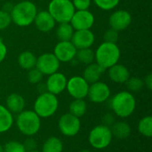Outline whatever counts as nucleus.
<instances>
[{
    "label": "nucleus",
    "mask_w": 152,
    "mask_h": 152,
    "mask_svg": "<svg viewBox=\"0 0 152 152\" xmlns=\"http://www.w3.org/2000/svg\"><path fill=\"white\" fill-rule=\"evenodd\" d=\"M37 13L36 4L31 1H21L12 6L10 15L12 22L19 27H28L34 22Z\"/></svg>",
    "instance_id": "nucleus-1"
},
{
    "label": "nucleus",
    "mask_w": 152,
    "mask_h": 152,
    "mask_svg": "<svg viewBox=\"0 0 152 152\" xmlns=\"http://www.w3.org/2000/svg\"><path fill=\"white\" fill-rule=\"evenodd\" d=\"M110 108L117 117L122 118H128L135 110L136 100L131 92L121 91L112 97Z\"/></svg>",
    "instance_id": "nucleus-2"
},
{
    "label": "nucleus",
    "mask_w": 152,
    "mask_h": 152,
    "mask_svg": "<svg viewBox=\"0 0 152 152\" xmlns=\"http://www.w3.org/2000/svg\"><path fill=\"white\" fill-rule=\"evenodd\" d=\"M120 59V49L117 44L103 42L94 53V60L105 70L117 64Z\"/></svg>",
    "instance_id": "nucleus-3"
},
{
    "label": "nucleus",
    "mask_w": 152,
    "mask_h": 152,
    "mask_svg": "<svg viewBox=\"0 0 152 152\" xmlns=\"http://www.w3.org/2000/svg\"><path fill=\"white\" fill-rule=\"evenodd\" d=\"M16 125L22 134L32 137L40 130L41 118L34 110H22L18 114Z\"/></svg>",
    "instance_id": "nucleus-4"
},
{
    "label": "nucleus",
    "mask_w": 152,
    "mask_h": 152,
    "mask_svg": "<svg viewBox=\"0 0 152 152\" xmlns=\"http://www.w3.org/2000/svg\"><path fill=\"white\" fill-rule=\"evenodd\" d=\"M59 101L56 95L49 93H41L34 102V111L40 118H47L56 113Z\"/></svg>",
    "instance_id": "nucleus-5"
},
{
    "label": "nucleus",
    "mask_w": 152,
    "mask_h": 152,
    "mask_svg": "<svg viewBox=\"0 0 152 152\" xmlns=\"http://www.w3.org/2000/svg\"><path fill=\"white\" fill-rule=\"evenodd\" d=\"M47 11L56 22L63 23L70 21L76 9L71 0H52Z\"/></svg>",
    "instance_id": "nucleus-6"
},
{
    "label": "nucleus",
    "mask_w": 152,
    "mask_h": 152,
    "mask_svg": "<svg viewBox=\"0 0 152 152\" xmlns=\"http://www.w3.org/2000/svg\"><path fill=\"white\" fill-rule=\"evenodd\" d=\"M113 139L110 127L99 125L94 126L89 133L88 142L95 150H103L110 146Z\"/></svg>",
    "instance_id": "nucleus-7"
},
{
    "label": "nucleus",
    "mask_w": 152,
    "mask_h": 152,
    "mask_svg": "<svg viewBox=\"0 0 152 152\" xmlns=\"http://www.w3.org/2000/svg\"><path fill=\"white\" fill-rule=\"evenodd\" d=\"M58 127L60 132L67 137L76 136L81 129V121L79 118L69 113L63 114L59 121Z\"/></svg>",
    "instance_id": "nucleus-8"
},
{
    "label": "nucleus",
    "mask_w": 152,
    "mask_h": 152,
    "mask_svg": "<svg viewBox=\"0 0 152 152\" xmlns=\"http://www.w3.org/2000/svg\"><path fill=\"white\" fill-rule=\"evenodd\" d=\"M61 62L53 53H45L37 58L36 68L45 76H50L57 72Z\"/></svg>",
    "instance_id": "nucleus-9"
},
{
    "label": "nucleus",
    "mask_w": 152,
    "mask_h": 152,
    "mask_svg": "<svg viewBox=\"0 0 152 152\" xmlns=\"http://www.w3.org/2000/svg\"><path fill=\"white\" fill-rule=\"evenodd\" d=\"M66 89L69 95L74 99H85L87 97L89 84L83 77L74 76L67 81Z\"/></svg>",
    "instance_id": "nucleus-10"
},
{
    "label": "nucleus",
    "mask_w": 152,
    "mask_h": 152,
    "mask_svg": "<svg viewBox=\"0 0 152 152\" xmlns=\"http://www.w3.org/2000/svg\"><path fill=\"white\" fill-rule=\"evenodd\" d=\"M87 96L92 102L94 103H102L109 100L110 96V86L101 81H97L89 85Z\"/></svg>",
    "instance_id": "nucleus-11"
},
{
    "label": "nucleus",
    "mask_w": 152,
    "mask_h": 152,
    "mask_svg": "<svg viewBox=\"0 0 152 152\" xmlns=\"http://www.w3.org/2000/svg\"><path fill=\"white\" fill-rule=\"evenodd\" d=\"M69 23L74 30L90 29L94 24V16L88 10L75 11Z\"/></svg>",
    "instance_id": "nucleus-12"
},
{
    "label": "nucleus",
    "mask_w": 152,
    "mask_h": 152,
    "mask_svg": "<svg viewBox=\"0 0 152 152\" xmlns=\"http://www.w3.org/2000/svg\"><path fill=\"white\" fill-rule=\"evenodd\" d=\"M132 22V16L128 11L117 10L112 12L109 18V24L110 28L117 31H123L126 29Z\"/></svg>",
    "instance_id": "nucleus-13"
},
{
    "label": "nucleus",
    "mask_w": 152,
    "mask_h": 152,
    "mask_svg": "<svg viewBox=\"0 0 152 152\" xmlns=\"http://www.w3.org/2000/svg\"><path fill=\"white\" fill-rule=\"evenodd\" d=\"M53 53L60 62H69L75 59L77 48L70 41H59L54 46Z\"/></svg>",
    "instance_id": "nucleus-14"
},
{
    "label": "nucleus",
    "mask_w": 152,
    "mask_h": 152,
    "mask_svg": "<svg viewBox=\"0 0 152 152\" xmlns=\"http://www.w3.org/2000/svg\"><path fill=\"white\" fill-rule=\"evenodd\" d=\"M94 41H95V36L91 29L75 30L70 40V42L77 48V50L91 48Z\"/></svg>",
    "instance_id": "nucleus-15"
},
{
    "label": "nucleus",
    "mask_w": 152,
    "mask_h": 152,
    "mask_svg": "<svg viewBox=\"0 0 152 152\" xmlns=\"http://www.w3.org/2000/svg\"><path fill=\"white\" fill-rule=\"evenodd\" d=\"M67 81L68 79L66 76L57 71L48 76V78L45 83V88L47 89V92L54 95H58L66 89Z\"/></svg>",
    "instance_id": "nucleus-16"
},
{
    "label": "nucleus",
    "mask_w": 152,
    "mask_h": 152,
    "mask_svg": "<svg viewBox=\"0 0 152 152\" xmlns=\"http://www.w3.org/2000/svg\"><path fill=\"white\" fill-rule=\"evenodd\" d=\"M33 23H35V26L39 31L49 32L55 27L56 21L48 11H41L37 12Z\"/></svg>",
    "instance_id": "nucleus-17"
},
{
    "label": "nucleus",
    "mask_w": 152,
    "mask_h": 152,
    "mask_svg": "<svg viewBox=\"0 0 152 152\" xmlns=\"http://www.w3.org/2000/svg\"><path fill=\"white\" fill-rule=\"evenodd\" d=\"M108 75L110 79L117 84H125L131 77L129 69L122 64H115L108 69Z\"/></svg>",
    "instance_id": "nucleus-18"
},
{
    "label": "nucleus",
    "mask_w": 152,
    "mask_h": 152,
    "mask_svg": "<svg viewBox=\"0 0 152 152\" xmlns=\"http://www.w3.org/2000/svg\"><path fill=\"white\" fill-rule=\"evenodd\" d=\"M5 104H6V109L12 114H19L20 113L22 110H24L25 108V100L23 98L22 95L13 93L7 96L6 101H5Z\"/></svg>",
    "instance_id": "nucleus-19"
},
{
    "label": "nucleus",
    "mask_w": 152,
    "mask_h": 152,
    "mask_svg": "<svg viewBox=\"0 0 152 152\" xmlns=\"http://www.w3.org/2000/svg\"><path fill=\"white\" fill-rule=\"evenodd\" d=\"M104 71L105 69H102L99 64H97L96 62H93L86 65V68L83 72V77L89 85H91L93 83L100 81V78Z\"/></svg>",
    "instance_id": "nucleus-20"
},
{
    "label": "nucleus",
    "mask_w": 152,
    "mask_h": 152,
    "mask_svg": "<svg viewBox=\"0 0 152 152\" xmlns=\"http://www.w3.org/2000/svg\"><path fill=\"white\" fill-rule=\"evenodd\" d=\"M113 137H116L119 140L127 139L131 135V126L128 123L125 121H118L115 122L110 127Z\"/></svg>",
    "instance_id": "nucleus-21"
},
{
    "label": "nucleus",
    "mask_w": 152,
    "mask_h": 152,
    "mask_svg": "<svg viewBox=\"0 0 152 152\" xmlns=\"http://www.w3.org/2000/svg\"><path fill=\"white\" fill-rule=\"evenodd\" d=\"M36 63L37 56L29 51H24L18 56V64L23 69L29 70L36 67Z\"/></svg>",
    "instance_id": "nucleus-22"
},
{
    "label": "nucleus",
    "mask_w": 152,
    "mask_h": 152,
    "mask_svg": "<svg viewBox=\"0 0 152 152\" xmlns=\"http://www.w3.org/2000/svg\"><path fill=\"white\" fill-rule=\"evenodd\" d=\"M12 114L6 109V107L0 104V134L10 130L12 126Z\"/></svg>",
    "instance_id": "nucleus-23"
},
{
    "label": "nucleus",
    "mask_w": 152,
    "mask_h": 152,
    "mask_svg": "<svg viewBox=\"0 0 152 152\" xmlns=\"http://www.w3.org/2000/svg\"><path fill=\"white\" fill-rule=\"evenodd\" d=\"M74 28L69 22L59 23L56 28V37L59 41H70L74 34Z\"/></svg>",
    "instance_id": "nucleus-24"
},
{
    "label": "nucleus",
    "mask_w": 152,
    "mask_h": 152,
    "mask_svg": "<svg viewBox=\"0 0 152 152\" xmlns=\"http://www.w3.org/2000/svg\"><path fill=\"white\" fill-rule=\"evenodd\" d=\"M69 113L77 118H82L87 111V103L84 99H74L69 107Z\"/></svg>",
    "instance_id": "nucleus-25"
},
{
    "label": "nucleus",
    "mask_w": 152,
    "mask_h": 152,
    "mask_svg": "<svg viewBox=\"0 0 152 152\" xmlns=\"http://www.w3.org/2000/svg\"><path fill=\"white\" fill-rule=\"evenodd\" d=\"M63 143L56 136L49 137L43 144L41 152H62Z\"/></svg>",
    "instance_id": "nucleus-26"
},
{
    "label": "nucleus",
    "mask_w": 152,
    "mask_h": 152,
    "mask_svg": "<svg viewBox=\"0 0 152 152\" xmlns=\"http://www.w3.org/2000/svg\"><path fill=\"white\" fill-rule=\"evenodd\" d=\"M138 131L144 137L151 138L152 136V117L146 116L138 123Z\"/></svg>",
    "instance_id": "nucleus-27"
},
{
    "label": "nucleus",
    "mask_w": 152,
    "mask_h": 152,
    "mask_svg": "<svg viewBox=\"0 0 152 152\" xmlns=\"http://www.w3.org/2000/svg\"><path fill=\"white\" fill-rule=\"evenodd\" d=\"M75 59H77L81 63L88 65L94 61V52L91 48L77 50Z\"/></svg>",
    "instance_id": "nucleus-28"
},
{
    "label": "nucleus",
    "mask_w": 152,
    "mask_h": 152,
    "mask_svg": "<svg viewBox=\"0 0 152 152\" xmlns=\"http://www.w3.org/2000/svg\"><path fill=\"white\" fill-rule=\"evenodd\" d=\"M125 84L130 92H140L144 87L143 79L137 77H130Z\"/></svg>",
    "instance_id": "nucleus-29"
},
{
    "label": "nucleus",
    "mask_w": 152,
    "mask_h": 152,
    "mask_svg": "<svg viewBox=\"0 0 152 152\" xmlns=\"http://www.w3.org/2000/svg\"><path fill=\"white\" fill-rule=\"evenodd\" d=\"M4 152H27L23 143L17 141H10L4 146Z\"/></svg>",
    "instance_id": "nucleus-30"
},
{
    "label": "nucleus",
    "mask_w": 152,
    "mask_h": 152,
    "mask_svg": "<svg viewBox=\"0 0 152 152\" xmlns=\"http://www.w3.org/2000/svg\"><path fill=\"white\" fill-rule=\"evenodd\" d=\"M94 4L102 10L110 11L117 7L120 0H94Z\"/></svg>",
    "instance_id": "nucleus-31"
},
{
    "label": "nucleus",
    "mask_w": 152,
    "mask_h": 152,
    "mask_svg": "<svg viewBox=\"0 0 152 152\" xmlns=\"http://www.w3.org/2000/svg\"><path fill=\"white\" fill-rule=\"evenodd\" d=\"M43 77H44V75L36 67L28 70V80L30 84H33V85L39 84L43 80Z\"/></svg>",
    "instance_id": "nucleus-32"
},
{
    "label": "nucleus",
    "mask_w": 152,
    "mask_h": 152,
    "mask_svg": "<svg viewBox=\"0 0 152 152\" xmlns=\"http://www.w3.org/2000/svg\"><path fill=\"white\" fill-rule=\"evenodd\" d=\"M11 23H12V19H11L10 12L4 10H0V30H4L7 28Z\"/></svg>",
    "instance_id": "nucleus-33"
},
{
    "label": "nucleus",
    "mask_w": 152,
    "mask_h": 152,
    "mask_svg": "<svg viewBox=\"0 0 152 152\" xmlns=\"http://www.w3.org/2000/svg\"><path fill=\"white\" fill-rule=\"evenodd\" d=\"M103 39H104V42L117 44L118 40V31L113 28H109L108 30L105 31L103 35Z\"/></svg>",
    "instance_id": "nucleus-34"
},
{
    "label": "nucleus",
    "mask_w": 152,
    "mask_h": 152,
    "mask_svg": "<svg viewBox=\"0 0 152 152\" xmlns=\"http://www.w3.org/2000/svg\"><path fill=\"white\" fill-rule=\"evenodd\" d=\"M76 10H88L91 5V0H71Z\"/></svg>",
    "instance_id": "nucleus-35"
},
{
    "label": "nucleus",
    "mask_w": 152,
    "mask_h": 152,
    "mask_svg": "<svg viewBox=\"0 0 152 152\" xmlns=\"http://www.w3.org/2000/svg\"><path fill=\"white\" fill-rule=\"evenodd\" d=\"M23 145H24V148H25L26 151H34V150L37 149V142L31 137H28V139H26Z\"/></svg>",
    "instance_id": "nucleus-36"
},
{
    "label": "nucleus",
    "mask_w": 152,
    "mask_h": 152,
    "mask_svg": "<svg viewBox=\"0 0 152 152\" xmlns=\"http://www.w3.org/2000/svg\"><path fill=\"white\" fill-rule=\"evenodd\" d=\"M115 118L112 114L107 113L102 117V125L107 126L109 127H111V126L115 123Z\"/></svg>",
    "instance_id": "nucleus-37"
},
{
    "label": "nucleus",
    "mask_w": 152,
    "mask_h": 152,
    "mask_svg": "<svg viewBox=\"0 0 152 152\" xmlns=\"http://www.w3.org/2000/svg\"><path fill=\"white\" fill-rule=\"evenodd\" d=\"M7 54V47L4 45V41L0 38V63L4 61Z\"/></svg>",
    "instance_id": "nucleus-38"
},
{
    "label": "nucleus",
    "mask_w": 152,
    "mask_h": 152,
    "mask_svg": "<svg viewBox=\"0 0 152 152\" xmlns=\"http://www.w3.org/2000/svg\"><path fill=\"white\" fill-rule=\"evenodd\" d=\"M144 86H146L149 90L152 89V75L149 74L147 77H145V79H143Z\"/></svg>",
    "instance_id": "nucleus-39"
},
{
    "label": "nucleus",
    "mask_w": 152,
    "mask_h": 152,
    "mask_svg": "<svg viewBox=\"0 0 152 152\" xmlns=\"http://www.w3.org/2000/svg\"><path fill=\"white\" fill-rule=\"evenodd\" d=\"M0 152H4V147L0 144Z\"/></svg>",
    "instance_id": "nucleus-40"
},
{
    "label": "nucleus",
    "mask_w": 152,
    "mask_h": 152,
    "mask_svg": "<svg viewBox=\"0 0 152 152\" xmlns=\"http://www.w3.org/2000/svg\"><path fill=\"white\" fill-rule=\"evenodd\" d=\"M79 152H91L90 151H88V150H83V151H81Z\"/></svg>",
    "instance_id": "nucleus-41"
},
{
    "label": "nucleus",
    "mask_w": 152,
    "mask_h": 152,
    "mask_svg": "<svg viewBox=\"0 0 152 152\" xmlns=\"http://www.w3.org/2000/svg\"><path fill=\"white\" fill-rule=\"evenodd\" d=\"M27 152H41V151H37V150H34V151H27Z\"/></svg>",
    "instance_id": "nucleus-42"
}]
</instances>
